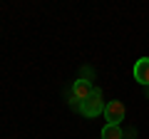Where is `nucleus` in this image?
Instances as JSON below:
<instances>
[{
    "label": "nucleus",
    "instance_id": "1",
    "mask_svg": "<svg viewBox=\"0 0 149 139\" xmlns=\"http://www.w3.org/2000/svg\"><path fill=\"white\" fill-rule=\"evenodd\" d=\"M77 109H80L85 117H97V114L104 112V99H102V90H100V87H95V92H92L85 102H80V107H77Z\"/></svg>",
    "mask_w": 149,
    "mask_h": 139
},
{
    "label": "nucleus",
    "instance_id": "2",
    "mask_svg": "<svg viewBox=\"0 0 149 139\" xmlns=\"http://www.w3.org/2000/svg\"><path fill=\"white\" fill-rule=\"evenodd\" d=\"M92 92H95V87H92L90 80H74V85L70 87V102L80 107V102H85Z\"/></svg>",
    "mask_w": 149,
    "mask_h": 139
},
{
    "label": "nucleus",
    "instance_id": "3",
    "mask_svg": "<svg viewBox=\"0 0 149 139\" xmlns=\"http://www.w3.org/2000/svg\"><path fill=\"white\" fill-rule=\"evenodd\" d=\"M104 119L107 124H119L124 119V104L119 99H109L104 104Z\"/></svg>",
    "mask_w": 149,
    "mask_h": 139
},
{
    "label": "nucleus",
    "instance_id": "4",
    "mask_svg": "<svg viewBox=\"0 0 149 139\" xmlns=\"http://www.w3.org/2000/svg\"><path fill=\"white\" fill-rule=\"evenodd\" d=\"M134 80H137L139 85L149 87V57L137 60V65H134Z\"/></svg>",
    "mask_w": 149,
    "mask_h": 139
},
{
    "label": "nucleus",
    "instance_id": "5",
    "mask_svg": "<svg viewBox=\"0 0 149 139\" xmlns=\"http://www.w3.org/2000/svg\"><path fill=\"white\" fill-rule=\"evenodd\" d=\"M102 139H124V132L119 124H104L102 127Z\"/></svg>",
    "mask_w": 149,
    "mask_h": 139
}]
</instances>
